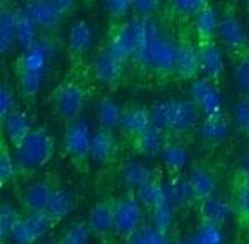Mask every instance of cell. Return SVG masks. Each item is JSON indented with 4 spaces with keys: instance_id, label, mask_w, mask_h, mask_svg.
<instances>
[{
    "instance_id": "1",
    "label": "cell",
    "mask_w": 249,
    "mask_h": 244,
    "mask_svg": "<svg viewBox=\"0 0 249 244\" xmlns=\"http://www.w3.org/2000/svg\"><path fill=\"white\" fill-rule=\"evenodd\" d=\"M176 35L166 34L155 18H150L146 37L128 65L144 77L156 80L176 78Z\"/></svg>"
},
{
    "instance_id": "2",
    "label": "cell",
    "mask_w": 249,
    "mask_h": 244,
    "mask_svg": "<svg viewBox=\"0 0 249 244\" xmlns=\"http://www.w3.org/2000/svg\"><path fill=\"white\" fill-rule=\"evenodd\" d=\"M83 67L85 65L71 67L70 71L50 91V97H48L55 118L65 126L78 122L90 97L91 90L88 87V78H91V75L90 69L85 70Z\"/></svg>"
},
{
    "instance_id": "3",
    "label": "cell",
    "mask_w": 249,
    "mask_h": 244,
    "mask_svg": "<svg viewBox=\"0 0 249 244\" xmlns=\"http://www.w3.org/2000/svg\"><path fill=\"white\" fill-rule=\"evenodd\" d=\"M151 118L166 138L188 145L198 135L203 115L191 100H161L151 106Z\"/></svg>"
},
{
    "instance_id": "4",
    "label": "cell",
    "mask_w": 249,
    "mask_h": 244,
    "mask_svg": "<svg viewBox=\"0 0 249 244\" xmlns=\"http://www.w3.org/2000/svg\"><path fill=\"white\" fill-rule=\"evenodd\" d=\"M55 155V139L47 126H35L22 145L14 148V158L17 163L18 181L34 178L37 171L43 170Z\"/></svg>"
},
{
    "instance_id": "5",
    "label": "cell",
    "mask_w": 249,
    "mask_h": 244,
    "mask_svg": "<svg viewBox=\"0 0 249 244\" xmlns=\"http://www.w3.org/2000/svg\"><path fill=\"white\" fill-rule=\"evenodd\" d=\"M148 20L150 18L133 17L130 20H120V22L108 23L103 45H107L116 57H120L123 62L128 63L131 57L138 52L144 37H146Z\"/></svg>"
},
{
    "instance_id": "6",
    "label": "cell",
    "mask_w": 249,
    "mask_h": 244,
    "mask_svg": "<svg viewBox=\"0 0 249 244\" xmlns=\"http://www.w3.org/2000/svg\"><path fill=\"white\" fill-rule=\"evenodd\" d=\"M91 137L93 133L90 131L88 123L83 120L65 126L62 139V155L80 174H87L90 171Z\"/></svg>"
},
{
    "instance_id": "7",
    "label": "cell",
    "mask_w": 249,
    "mask_h": 244,
    "mask_svg": "<svg viewBox=\"0 0 249 244\" xmlns=\"http://www.w3.org/2000/svg\"><path fill=\"white\" fill-rule=\"evenodd\" d=\"M144 209L135 191L126 190L115 198V238L126 243L144 225Z\"/></svg>"
},
{
    "instance_id": "8",
    "label": "cell",
    "mask_w": 249,
    "mask_h": 244,
    "mask_svg": "<svg viewBox=\"0 0 249 244\" xmlns=\"http://www.w3.org/2000/svg\"><path fill=\"white\" fill-rule=\"evenodd\" d=\"M176 78L181 82H195L201 77L199 71V47L188 27L176 29Z\"/></svg>"
},
{
    "instance_id": "9",
    "label": "cell",
    "mask_w": 249,
    "mask_h": 244,
    "mask_svg": "<svg viewBox=\"0 0 249 244\" xmlns=\"http://www.w3.org/2000/svg\"><path fill=\"white\" fill-rule=\"evenodd\" d=\"M218 40L226 47L230 57H234L249 45V35L236 14L232 2H224L218 22Z\"/></svg>"
},
{
    "instance_id": "10",
    "label": "cell",
    "mask_w": 249,
    "mask_h": 244,
    "mask_svg": "<svg viewBox=\"0 0 249 244\" xmlns=\"http://www.w3.org/2000/svg\"><path fill=\"white\" fill-rule=\"evenodd\" d=\"M60 185H62V179L53 173H48L42 178L35 179L34 183L23 188L22 193L18 194L20 211L25 214L45 213L52 196Z\"/></svg>"
},
{
    "instance_id": "11",
    "label": "cell",
    "mask_w": 249,
    "mask_h": 244,
    "mask_svg": "<svg viewBox=\"0 0 249 244\" xmlns=\"http://www.w3.org/2000/svg\"><path fill=\"white\" fill-rule=\"evenodd\" d=\"M126 65V62H123L120 57H116L113 52L102 43V47L96 52L93 62H91V65L88 69H90V75L95 82L102 83L108 90L115 91L120 87V83H122Z\"/></svg>"
},
{
    "instance_id": "12",
    "label": "cell",
    "mask_w": 249,
    "mask_h": 244,
    "mask_svg": "<svg viewBox=\"0 0 249 244\" xmlns=\"http://www.w3.org/2000/svg\"><path fill=\"white\" fill-rule=\"evenodd\" d=\"M87 225L93 239L108 243L115 238V198H102L90 208Z\"/></svg>"
},
{
    "instance_id": "13",
    "label": "cell",
    "mask_w": 249,
    "mask_h": 244,
    "mask_svg": "<svg viewBox=\"0 0 249 244\" xmlns=\"http://www.w3.org/2000/svg\"><path fill=\"white\" fill-rule=\"evenodd\" d=\"M186 178H188V185H190L193 199H195V206L198 203L204 201V199H208L210 196L218 193L219 174L218 170L211 163L206 161L193 163Z\"/></svg>"
},
{
    "instance_id": "14",
    "label": "cell",
    "mask_w": 249,
    "mask_h": 244,
    "mask_svg": "<svg viewBox=\"0 0 249 244\" xmlns=\"http://www.w3.org/2000/svg\"><path fill=\"white\" fill-rule=\"evenodd\" d=\"M53 229V225L45 213H22L18 223L10 234V243L14 244H37L47 238L48 231Z\"/></svg>"
},
{
    "instance_id": "15",
    "label": "cell",
    "mask_w": 249,
    "mask_h": 244,
    "mask_svg": "<svg viewBox=\"0 0 249 244\" xmlns=\"http://www.w3.org/2000/svg\"><path fill=\"white\" fill-rule=\"evenodd\" d=\"M196 209H198L199 225L219 227V229H223L231 219V216H234L231 198H226V196L218 193L198 203Z\"/></svg>"
},
{
    "instance_id": "16",
    "label": "cell",
    "mask_w": 249,
    "mask_h": 244,
    "mask_svg": "<svg viewBox=\"0 0 249 244\" xmlns=\"http://www.w3.org/2000/svg\"><path fill=\"white\" fill-rule=\"evenodd\" d=\"M190 100L198 106L203 118L213 117V115H219L224 111L223 102H221V97H219V88L204 77H199L198 80L191 82Z\"/></svg>"
},
{
    "instance_id": "17",
    "label": "cell",
    "mask_w": 249,
    "mask_h": 244,
    "mask_svg": "<svg viewBox=\"0 0 249 244\" xmlns=\"http://www.w3.org/2000/svg\"><path fill=\"white\" fill-rule=\"evenodd\" d=\"M150 125H153L151 108L140 105V103H128V105L122 106V118H120V125L116 131L124 141H130Z\"/></svg>"
},
{
    "instance_id": "18",
    "label": "cell",
    "mask_w": 249,
    "mask_h": 244,
    "mask_svg": "<svg viewBox=\"0 0 249 244\" xmlns=\"http://www.w3.org/2000/svg\"><path fill=\"white\" fill-rule=\"evenodd\" d=\"M213 3L211 0H164L161 17L175 29L188 27L199 10Z\"/></svg>"
},
{
    "instance_id": "19",
    "label": "cell",
    "mask_w": 249,
    "mask_h": 244,
    "mask_svg": "<svg viewBox=\"0 0 249 244\" xmlns=\"http://www.w3.org/2000/svg\"><path fill=\"white\" fill-rule=\"evenodd\" d=\"M22 9L37 25V29L47 32V34H55L62 20L65 18L53 0H29L23 3Z\"/></svg>"
},
{
    "instance_id": "20",
    "label": "cell",
    "mask_w": 249,
    "mask_h": 244,
    "mask_svg": "<svg viewBox=\"0 0 249 244\" xmlns=\"http://www.w3.org/2000/svg\"><path fill=\"white\" fill-rule=\"evenodd\" d=\"M93 42V32L87 20H77L71 25L68 34L67 57L70 60V67L85 65V57Z\"/></svg>"
},
{
    "instance_id": "21",
    "label": "cell",
    "mask_w": 249,
    "mask_h": 244,
    "mask_svg": "<svg viewBox=\"0 0 249 244\" xmlns=\"http://www.w3.org/2000/svg\"><path fill=\"white\" fill-rule=\"evenodd\" d=\"M232 118L226 113L213 115V117H204L198 128V138L204 148H218L223 145L224 139L228 138L231 131Z\"/></svg>"
},
{
    "instance_id": "22",
    "label": "cell",
    "mask_w": 249,
    "mask_h": 244,
    "mask_svg": "<svg viewBox=\"0 0 249 244\" xmlns=\"http://www.w3.org/2000/svg\"><path fill=\"white\" fill-rule=\"evenodd\" d=\"M120 143L115 131L98 128L91 137V161L102 166H111L118 161Z\"/></svg>"
},
{
    "instance_id": "23",
    "label": "cell",
    "mask_w": 249,
    "mask_h": 244,
    "mask_svg": "<svg viewBox=\"0 0 249 244\" xmlns=\"http://www.w3.org/2000/svg\"><path fill=\"white\" fill-rule=\"evenodd\" d=\"M199 47V71L201 77L208 78L216 87H221L224 82V73H226V67H224V57L221 52L218 42L206 43V45Z\"/></svg>"
},
{
    "instance_id": "24",
    "label": "cell",
    "mask_w": 249,
    "mask_h": 244,
    "mask_svg": "<svg viewBox=\"0 0 249 244\" xmlns=\"http://www.w3.org/2000/svg\"><path fill=\"white\" fill-rule=\"evenodd\" d=\"M166 135L161 128L156 125H150L146 130H143L142 133H138L128 141L130 150L133 151V155L142 158H160L161 150L166 143Z\"/></svg>"
},
{
    "instance_id": "25",
    "label": "cell",
    "mask_w": 249,
    "mask_h": 244,
    "mask_svg": "<svg viewBox=\"0 0 249 244\" xmlns=\"http://www.w3.org/2000/svg\"><path fill=\"white\" fill-rule=\"evenodd\" d=\"M218 22L219 15L213 3L206 5L203 10L196 14V17L190 23V29L198 45L218 42Z\"/></svg>"
},
{
    "instance_id": "26",
    "label": "cell",
    "mask_w": 249,
    "mask_h": 244,
    "mask_svg": "<svg viewBox=\"0 0 249 244\" xmlns=\"http://www.w3.org/2000/svg\"><path fill=\"white\" fill-rule=\"evenodd\" d=\"M116 171H118V178L122 181V185L126 190L135 191L140 186H143L148 179L153 178L160 170L150 168L148 165H144L143 161H138V159H124V161L118 165Z\"/></svg>"
},
{
    "instance_id": "27",
    "label": "cell",
    "mask_w": 249,
    "mask_h": 244,
    "mask_svg": "<svg viewBox=\"0 0 249 244\" xmlns=\"http://www.w3.org/2000/svg\"><path fill=\"white\" fill-rule=\"evenodd\" d=\"M160 159L163 163L164 173L168 178H175V176L183 174V170L186 166L188 159H190V153H188V145L178 139H166L164 143Z\"/></svg>"
},
{
    "instance_id": "28",
    "label": "cell",
    "mask_w": 249,
    "mask_h": 244,
    "mask_svg": "<svg viewBox=\"0 0 249 244\" xmlns=\"http://www.w3.org/2000/svg\"><path fill=\"white\" fill-rule=\"evenodd\" d=\"M135 194L138 198L140 205L143 206L144 213H151L155 208L166 203V185L163 183L161 173H156L153 178L148 179L143 186L135 190Z\"/></svg>"
},
{
    "instance_id": "29",
    "label": "cell",
    "mask_w": 249,
    "mask_h": 244,
    "mask_svg": "<svg viewBox=\"0 0 249 244\" xmlns=\"http://www.w3.org/2000/svg\"><path fill=\"white\" fill-rule=\"evenodd\" d=\"M34 128L35 126L32 125L29 115L23 110H20V108L12 111L5 122L2 123L3 135H5L7 141L10 143L12 148H17L18 145H22V141L29 137Z\"/></svg>"
},
{
    "instance_id": "30",
    "label": "cell",
    "mask_w": 249,
    "mask_h": 244,
    "mask_svg": "<svg viewBox=\"0 0 249 244\" xmlns=\"http://www.w3.org/2000/svg\"><path fill=\"white\" fill-rule=\"evenodd\" d=\"M231 203L234 218L241 227L249 229V179L234 174L231 183Z\"/></svg>"
},
{
    "instance_id": "31",
    "label": "cell",
    "mask_w": 249,
    "mask_h": 244,
    "mask_svg": "<svg viewBox=\"0 0 249 244\" xmlns=\"http://www.w3.org/2000/svg\"><path fill=\"white\" fill-rule=\"evenodd\" d=\"M75 208H77V199H75V196L63 185H60L57 190H55L50 203H48L45 214L55 227V226L62 225L67 216L70 214Z\"/></svg>"
},
{
    "instance_id": "32",
    "label": "cell",
    "mask_w": 249,
    "mask_h": 244,
    "mask_svg": "<svg viewBox=\"0 0 249 244\" xmlns=\"http://www.w3.org/2000/svg\"><path fill=\"white\" fill-rule=\"evenodd\" d=\"M17 42V9L2 5L0 9V52L7 53Z\"/></svg>"
},
{
    "instance_id": "33",
    "label": "cell",
    "mask_w": 249,
    "mask_h": 244,
    "mask_svg": "<svg viewBox=\"0 0 249 244\" xmlns=\"http://www.w3.org/2000/svg\"><path fill=\"white\" fill-rule=\"evenodd\" d=\"M95 117L98 128H105V130H118L120 118H122V106L110 97H102L96 103L95 108Z\"/></svg>"
},
{
    "instance_id": "34",
    "label": "cell",
    "mask_w": 249,
    "mask_h": 244,
    "mask_svg": "<svg viewBox=\"0 0 249 244\" xmlns=\"http://www.w3.org/2000/svg\"><path fill=\"white\" fill-rule=\"evenodd\" d=\"M17 163L14 158V148L7 141L5 135L0 137V186L5 188L7 185L17 183Z\"/></svg>"
},
{
    "instance_id": "35",
    "label": "cell",
    "mask_w": 249,
    "mask_h": 244,
    "mask_svg": "<svg viewBox=\"0 0 249 244\" xmlns=\"http://www.w3.org/2000/svg\"><path fill=\"white\" fill-rule=\"evenodd\" d=\"M17 42L20 43L22 50H29L38 42L37 25L32 22V18L22 7H17Z\"/></svg>"
},
{
    "instance_id": "36",
    "label": "cell",
    "mask_w": 249,
    "mask_h": 244,
    "mask_svg": "<svg viewBox=\"0 0 249 244\" xmlns=\"http://www.w3.org/2000/svg\"><path fill=\"white\" fill-rule=\"evenodd\" d=\"M43 77L45 73H20L15 75L17 78V90L20 98L25 103H32L42 90Z\"/></svg>"
},
{
    "instance_id": "37",
    "label": "cell",
    "mask_w": 249,
    "mask_h": 244,
    "mask_svg": "<svg viewBox=\"0 0 249 244\" xmlns=\"http://www.w3.org/2000/svg\"><path fill=\"white\" fill-rule=\"evenodd\" d=\"M20 216H22L20 208H15L9 201H2L0 205V244L10 243V234L18 223Z\"/></svg>"
},
{
    "instance_id": "38",
    "label": "cell",
    "mask_w": 249,
    "mask_h": 244,
    "mask_svg": "<svg viewBox=\"0 0 249 244\" xmlns=\"http://www.w3.org/2000/svg\"><path fill=\"white\" fill-rule=\"evenodd\" d=\"M91 239L90 229H88L87 219L70 223L65 229L57 236L58 244H88Z\"/></svg>"
},
{
    "instance_id": "39",
    "label": "cell",
    "mask_w": 249,
    "mask_h": 244,
    "mask_svg": "<svg viewBox=\"0 0 249 244\" xmlns=\"http://www.w3.org/2000/svg\"><path fill=\"white\" fill-rule=\"evenodd\" d=\"M234 63V77L243 97L249 98V45L238 55L231 57Z\"/></svg>"
},
{
    "instance_id": "40",
    "label": "cell",
    "mask_w": 249,
    "mask_h": 244,
    "mask_svg": "<svg viewBox=\"0 0 249 244\" xmlns=\"http://www.w3.org/2000/svg\"><path fill=\"white\" fill-rule=\"evenodd\" d=\"M150 216V225L155 226L158 231L161 233L170 234L173 229V225H175V208H173L170 203H163L158 208H155L151 213H148Z\"/></svg>"
},
{
    "instance_id": "41",
    "label": "cell",
    "mask_w": 249,
    "mask_h": 244,
    "mask_svg": "<svg viewBox=\"0 0 249 244\" xmlns=\"http://www.w3.org/2000/svg\"><path fill=\"white\" fill-rule=\"evenodd\" d=\"M170 234L161 233L155 226H151L150 223H146V225L142 226V229L133 238H130L124 244H168Z\"/></svg>"
},
{
    "instance_id": "42",
    "label": "cell",
    "mask_w": 249,
    "mask_h": 244,
    "mask_svg": "<svg viewBox=\"0 0 249 244\" xmlns=\"http://www.w3.org/2000/svg\"><path fill=\"white\" fill-rule=\"evenodd\" d=\"M164 0H133L131 14L136 18H155L156 14H161Z\"/></svg>"
},
{
    "instance_id": "43",
    "label": "cell",
    "mask_w": 249,
    "mask_h": 244,
    "mask_svg": "<svg viewBox=\"0 0 249 244\" xmlns=\"http://www.w3.org/2000/svg\"><path fill=\"white\" fill-rule=\"evenodd\" d=\"M17 108V97H15L14 88L7 82H2L0 85V123L5 122L7 117Z\"/></svg>"
},
{
    "instance_id": "44",
    "label": "cell",
    "mask_w": 249,
    "mask_h": 244,
    "mask_svg": "<svg viewBox=\"0 0 249 244\" xmlns=\"http://www.w3.org/2000/svg\"><path fill=\"white\" fill-rule=\"evenodd\" d=\"M184 244H223V234L219 227L199 225L196 234L191 236L190 241H184Z\"/></svg>"
},
{
    "instance_id": "45",
    "label": "cell",
    "mask_w": 249,
    "mask_h": 244,
    "mask_svg": "<svg viewBox=\"0 0 249 244\" xmlns=\"http://www.w3.org/2000/svg\"><path fill=\"white\" fill-rule=\"evenodd\" d=\"M232 123L241 133H246L249 130V98L243 97L236 105L232 106Z\"/></svg>"
},
{
    "instance_id": "46",
    "label": "cell",
    "mask_w": 249,
    "mask_h": 244,
    "mask_svg": "<svg viewBox=\"0 0 249 244\" xmlns=\"http://www.w3.org/2000/svg\"><path fill=\"white\" fill-rule=\"evenodd\" d=\"M131 3L133 0H105L110 23L124 20V17L131 12Z\"/></svg>"
},
{
    "instance_id": "47",
    "label": "cell",
    "mask_w": 249,
    "mask_h": 244,
    "mask_svg": "<svg viewBox=\"0 0 249 244\" xmlns=\"http://www.w3.org/2000/svg\"><path fill=\"white\" fill-rule=\"evenodd\" d=\"M234 174L243 176V178L249 179V150H246L243 153V157H241V159H239L238 170H236Z\"/></svg>"
},
{
    "instance_id": "48",
    "label": "cell",
    "mask_w": 249,
    "mask_h": 244,
    "mask_svg": "<svg viewBox=\"0 0 249 244\" xmlns=\"http://www.w3.org/2000/svg\"><path fill=\"white\" fill-rule=\"evenodd\" d=\"M53 2H55V5L58 7V10L62 12L63 17H68V15L75 10V3H77V0H53Z\"/></svg>"
},
{
    "instance_id": "49",
    "label": "cell",
    "mask_w": 249,
    "mask_h": 244,
    "mask_svg": "<svg viewBox=\"0 0 249 244\" xmlns=\"http://www.w3.org/2000/svg\"><path fill=\"white\" fill-rule=\"evenodd\" d=\"M37 244H58V241H57V238H50V239L43 238L42 241H38Z\"/></svg>"
},
{
    "instance_id": "50",
    "label": "cell",
    "mask_w": 249,
    "mask_h": 244,
    "mask_svg": "<svg viewBox=\"0 0 249 244\" xmlns=\"http://www.w3.org/2000/svg\"><path fill=\"white\" fill-rule=\"evenodd\" d=\"M244 138H246V145H248V150H249V130L244 133Z\"/></svg>"
},
{
    "instance_id": "51",
    "label": "cell",
    "mask_w": 249,
    "mask_h": 244,
    "mask_svg": "<svg viewBox=\"0 0 249 244\" xmlns=\"http://www.w3.org/2000/svg\"><path fill=\"white\" fill-rule=\"evenodd\" d=\"M82 2L85 3V5H88V7H90L91 3H93V0H82Z\"/></svg>"
},
{
    "instance_id": "52",
    "label": "cell",
    "mask_w": 249,
    "mask_h": 244,
    "mask_svg": "<svg viewBox=\"0 0 249 244\" xmlns=\"http://www.w3.org/2000/svg\"><path fill=\"white\" fill-rule=\"evenodd\" d=\"M244 5H246V10H248V14H249V0H244Z\"/></svg>"
}]
</instances>
